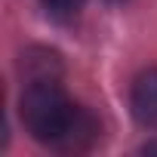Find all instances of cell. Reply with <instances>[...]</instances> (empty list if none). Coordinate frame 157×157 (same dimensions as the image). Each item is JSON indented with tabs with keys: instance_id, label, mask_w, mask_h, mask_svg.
I'll return each instance as SVG.
<instances>
[{
	"instance_id": "2",
	"label": "cell",
	"mask_w": 157,
	"mask_h": 157,
	"mask_svg": "<svg viewBox=\"0 0 157 157\" xmlns=\"http://www.w3.org/2000/svg\"><path fill=\"white\" fill-rule=\"evenodd\" d=\"M129 108L136 114V120L148 129H157V68L142 71L132 90H129Z\"/></svg>"
},
{
	"instance_id": "5",
	"label": "cell",
	"mask_w": 157,
	"mask_h": 157,
	"mask_svg": "<svg viewBox=\"0 0 157 157\" xmlns=\"http://www.w3.org/2000/svg\"><path fill=\"white\" fill-rule=\"evenodd\" d=\"M111 3H123V0H111Z\"/></svg>"
},
{
	"instance_id": "3",
	"label": "cell",
	"mask_w": 157,
	"mask_h": 157,
	"mask_svg": "<svg viewBox=\"0 0 157 157\" xmlns=\"http://www.w3.org/2000/svg\"><path fill=\"white\" fill-rule=\"evenodd\" d=\"M83 3H86V0H43V6H46V10L52 13V16H59V19L77 16Z\"/></svg>"
},
{
	"instance_id": "1",
	"label": "cell",
	"mask_w": 157,
	"mask_h": 157,
	"mask_svg": "<svg viewBox=\"0 0 157 157\" xmlns=\"http://www.w3.org/2000/svg\"><path fill=\"white\" fill-rule=\"evenodd\" d=\"M19 114H22L25 129L37 142H43L56 151H68V154L90 151L102 132L99 120L83 105H74L68 99L59 77L28 80L25 93L19 99Z\"/></svg>"
},
{
	"instance_id": "4",
	"label": "cell",
	"mask_w": 157,
	"mask_h": 157,
	"mask_svg": "<svg viewBox=\"0 0 157 157\" xmlns=\"http://www.w3.org/2000/svg\"><path fill=\"white\" fill-rule=\"evenodd\" d=\"M142 151H145V154H157V142H148Z\"/></svg>"
}]
</instances>
